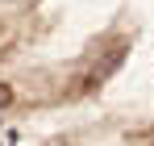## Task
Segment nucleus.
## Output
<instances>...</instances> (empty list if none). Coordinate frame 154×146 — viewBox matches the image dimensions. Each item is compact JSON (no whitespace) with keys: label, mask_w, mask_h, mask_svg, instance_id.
Wrapping results in <instances>:
<instances>
[{"label":"nucleus","mask_w":154,"mask_h":146,"mask_svg":"<svg viewBox=\"0 0 154 146\" xmlns=\"http://www.w3.org/2000/svg\"><path fill=\"white\" fill-rule=\"evenodd\" d=\"M8 100H13V92H8V88L0 84V104H8Z\"/></svg>","instance_id":"nucleus-1"}]
</instances>
